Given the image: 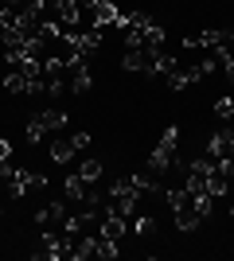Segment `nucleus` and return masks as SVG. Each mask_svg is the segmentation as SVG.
<instances>
[{
  "instance_id": "obj_1",
  "label": "nucleus",
  "mask_w": 234,
  "mask_h": 261,
  "mask_svg": "<svg viewBox=\"0 0 234 261\" xmlns=\"http://www.w3.org/2000/svg\"><path fill=\"white\" fill-rule=\"evenodd\" d=\"M176 148H179V129H176V125H168V129L160 133L156 148L148 152V172H152V175H164L168 168L176 164Z\"/></svg>"
},
{
  "instance_id": "obj_2",
  "label": "nucleus",
  "mask_w": 234,
  "mask_h": 261,
  "mask_svg": "<svg viewBox=\"0 0 234 261\" xmlns=\"http://www.w3.org/2000/svg\"><path fill=\"white\" fill-rule=\"evenodd\" d=\"M4 184H8V199H23L28 191H39V187H47V175L28 172V168H12V175L4 179Z\"/></svg>"
},
{
  "instance_id": "obj_3",
  "label": "nucleus",
  "mask_w": 234,
  "mask_h": 261,
  "mask_svg": "<svg viewBox=\"0 0 234 261\" xmlns=\"http://www.w3.org/2000/svg\"><path fill=\"white\" fill-rule=\"evenodd\" d=\"M117 16H121V12H117V4H113V0H98V4H94V8H90V28H113V23H117Z\"/></svg>"
},
{
  "instance_id": "obj_4",
  "label": "nucleus",
  "mask_w": 234,
  "mask_h": 261,
  "mask_svg": "<svg viewBox=\"0 0 234 261\" xmlns=\"http://www.w3.org/2000/svg\"><path fill=\"white\" fill-rule=\"evenodd\" d=\"M63 218H67V203L55 199V203H47V207L35 215V222H39V226H55V222H63Z\"/></svg>"
},
{
  "instance_id": "obj_5",
  "label": "nucleus",
  "mask_w": 234,
  "mask_h": 261,
  "mask_svg": "<svg viewBox=\"0 0 234 261\" xmlns=\"http://www.w3.org/2000/svg\"><path fill=\"white\" fill-rule=\"evenodd\" d=\"M67 90H70V94H90V90H94V74H90L86 66L70 70V78H67Z\"/></svg>"
},
{
  "instance_id": "obj_6",
  "label": "nucleus",
  "mask_w": 234,
  "mask_h": 261,
  "mask_svg": "<svg viewBox=\"0 0 234 261\" xmlns=\"http://www.w3.org/2000/svg\"><path fill=\"white\" fill-rule=\"evenodd\" d=\"M74 261H86V257H98V238L94 234H78L74 238V250H70Z\"/></svg>"
},
{
  "instance_id": "obj_7",
  "label": "nucleus",
  "mask_w": 234,
  "mask_h": 261,
  "mask_svg": "<svg viewBox=\"0 0 234 261\" xmlns=\"http://www.w3.org/2000/svg\"><path fill=\"white\" fill-rule=\"evenodd\" d=\"M101 172H106V164H101L98 156H86V160L78 164V175H82V179H86L90 187H94V184L101 179Z\"/></svg>"
},
{
  "instance_id": "obj_8",
  "label": "nucleus",
  "mask_w": 234,
  "mask_h": 261,
  "mask_svg": "<svg viewBox=\"0 0 234 261\" xmlns=\"http://www.w3.org/2000/svg\"><path fill=\"white\" fill-rule=\"evenodd\" d=\"M199 222H203V215L195 207H184V211H176V226L184 230V234H195L199 230Z\"/></svg>"
},
{
  "instance_id": "obj_9",
  "label": "nucleus",
  "mask_w": 234,
  "mask_h": 261,
  "mask_svg": "<svg viewBox=\"0 0 234 261\" xmlns=\"http://www.w3.org/2000/svg\"><path fill=\"white\" fill-rule=\"evenodd\" d=\"M63 191H67V199H78V203H82V199H86V191H90V184L74 172V175H67V179H63Z\"/></svg>"
},
{
  "instance_id": "obj_10",
  "label": "nucleus",
  "mask_w": 234,
  "mask_h": 261,
  "mask_svg": "<svg viewBox=\"0 0 234 261\" xmlns=\"http://www.w3.org/2000/svg\"><path fill=\"white\" fill-rule=\"evenodd\" d=\"M129 184H133L137 195H156V191H160V184H156L152 175H145V172H133V175H129Z\"/></svg>"
},
{
  "instance_id": "obj_11",
  "label": "nucleus",
  "mask_w": 234,
  "mask_h": 261,
  "mask_svg": "<svg viewBox=\"0 0 234 261\" xmlns=\"http://www.w3.org/2000/svg\"><path fill=\"white\" fill-rule=\"evenodd\" d=\"M164 82H168V90H188V86H195V82H191V74H188V66H176V70H172V74H164Z\"/></svg>"
},
{
  "instance_id": "obj_12",
  "label": "nucleus",
  "mask_w": 234,
  "mask_h": 261,
  "mask_svg": "<svg viewBox=\"0 0 234 261\" xmlns=\"http://www.w3.org/2000/svg\"><path fill=\"white\" fill-rule=\"evenodd\" d=\"M121 66H125V70H133V74H137V70H148V51H145V47H141V51H125Z\"/></svg>"
},
{
  "instance_id": "obj_13",
  "label": "nucleus",
  "mask_w": 234,
  "mask_h": 261,
  "mask_svg": "<svg viewBox=\"0 0 234 261\" xmlns=\"http://www.w3.org/2000/svg\"><path fill=\"white\" fill-rule=\"evenodd\" d=\"M39 121H43L47 133H59L63 125H67V113H63V109H43V113H39Z\"/></svg>"
},
{
  "instance_id": "obj_14",
  "label": "nucleus",
  "mask_w": 234,
  "mask_h": 261,
  "mask_svg": "<svg viewBox=\"0 0 234 261\" xmlns=\"http://www.w3.org/2000/svg\"><path fill=\"white\" fill-rule=\"evenodd\" d=\"M141 35H145V47H164V28L156 20H148L145 28H141Z\"/></svg>"
},
{
  "instance_id": "obj_15",
  "label": "nucleus",
  "mask_w": 234,
  "mask_h": 261,
  "mask_svg": "<svg viewBox=\"0 0 234 261\" xmlns=\"http://www.w3.org/2000/svg\"><path fill=\"white\" fill-rule=\"evenodd\" d=\"M70 156H74V144L70 141H51V160L55 164H70Z\"/></svg>"
},
{
  "instance_id": "obj_16",
  "label": "nucleus",
  "mask_w": 234,
  "mask_h": 261,
  "mask_svg": "<svg viewBox=\"0 0 234 261\" xmlns=\"http://www.w3.org/2000/svg\"><path fill=\"white\" fill-rule=\"evenodd\" d=\"M23 137H28V144H39L47 137V129H43V121H39V113H35L32 121H28V129H23Z\"/></svg>"
},
{
  "instance_id": "obj_17",
  "label": "nucleus",
  "mask_w": 234,
  "mask_h": 261,
  "mask_svg": "<svg viewBox=\"0 0 234 261\" xmlns=\"http://www.w3.org/2000/svg\"><path fill=\"white\" fill-rule=\"evenodd\" d=\"M4 90L8 94H28V78L20 70H12V74H4Z\"/></svg>"
},
{
  "instance_id": "obj_18",
  "label": "nucleus",
  "mask_w": 234,
  "mask_h": 261,
  "mask_svg": "<svg viewBox=\"0 0 234 261\" xmlns=\"http://www.w3.org/2000/svg\"><path fill=\"white\" fill-rule=\"evenodd\" d=\"M215 117H219V121H234V101L219 98V101H215Z\"/></svg>"
},
{
  "instance_id": "obj_19",
  "label": "nucleus",
  "mask_w": 234,
  "mask_h": 261,
  "mask_svg": "<svg viewBox=\"0 0 234 261\" xmlns=\"http://www.w3.org/2000/svg\"><path fill=\"white\" fill-rule=\"evenodd\" d=\"M98 257L113 261V257H117V242H110V238H101V234H98Z\"/></svg>"
},
{
  "instance_id": "obj_20",
  "label": "nucleus",
  "mask_w": 234,
  "mask_h": 261,
  "mask_svg": "<svg viewBox=\"0 0 234 261\" xmlns=\"http://www.w3.org/2000/svg\"><path fill=\"white\" fill-rule=\"evenodd\" d=\"M152 230H156V218H137V222H133V234H137V238H148Z\"/></svg>"
},
{
  "instance_id": "obj_21",
  "label": "nucleus",
  "mask_w": 234,
  "mask_h": 261,
  "mask_svg": "<svg viewBox=\"0 0 234 261\" xmlns=\"http://www.w3.org/2000/svg\"><path fill=\"white\" fill-rule=\"evenodd\" d=\"M70 144H74V152L90 148V133H74V137H70Z\"/></svg>"
},
{
  "instance_id": "obj_22",
  "label": "nucleus",
  "mask_w": 234,
  "mask_h": 261,
  "mask_svg": "<svg viewBox=\"0 0 234 261\" xmlns=\"http://www.w3.org/2000/svg\"><path fill=\"white\" fill-rule=\"evenodd\" d=\"M8 156H12V141H4V137H0V164H8Z\"/></svg>"
},
{
  "instance_id": "obj_23",
  "label": "nucleus",
  "mask_w": 234,
  "mask_h": 261,
  "mask_svg": "<svg viewBox=\"0 0 234 261\" xmlns=\"http://www.w3.org/2000/svg\"><path fill=\"white\" fill-rule=\"evenodd\" d=\"M230 222H234V207H230Z\"/></svg>"
},
{
  "instance_id": "obj_24",
  "label": "nucleus",
  "mask_w": 234,
  "mask_h": 261,
  "mask_svg": "<svg viewBox=\"0 0 234 261\" xmlns=\"http://www.w3.org/2000/svg\"><path fill=\"white\" fill-rule=\"evenodd\" d=\"M0 215H4V207H0Z\"/></svg>"
}]
</instances>
